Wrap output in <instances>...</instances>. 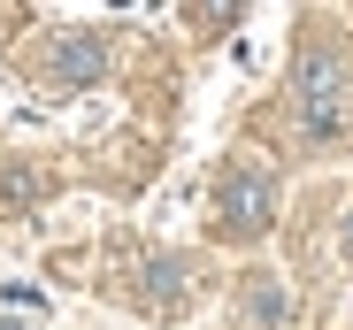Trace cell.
<instances>
[{
    "mask_svg": "<svg viewBox=\"0 0 353 330\" xmlns=\"http://www.w3.org/2000/svg\"><path fill=\"white\" fill-rule=\"evenodd\" d=\"M292 100H300V131L315 146L353 123V70H345V54L330 39H307L300 46V62H292Z\"/></svg>",
    "mask_w": 353,
    "mask_h": 330,
    "instance_id": "6da1fadb",
    "label": "cell"
},
{
    "mask_svg": "<svg viewBox=\"0 0 353 330\" xmlns=\"http://www.w3.org/2000/svg\"><path fill=\"white\" fill-rule=\"evenodd\" d=\"M276 223V177L261 169V161H230V169L215 177V238L246 246Z\"/></svg>",
    "mask_w": 353,
    "mask_h": 330,
    "instance_id": "7a4b0ae2",
    "label": "cell"
},
{
    "mask_svg": "<svg viewBox=\"0 0 353 330\" xmlns=\"http://www.w3.org/2000/svg\"><path fill=\"white\" fill-rule=\"evenodd\" d=\"M39 70H46L54 85H92V77L108 70V39H100V31H62V39L46 46Z\"/></svg>",
    "mask_w": 353,
    "mask_h": 330,
    "instance_id": "3957f363",
    "label": "cell"
},
{
    "mask_svg": "<svg viewBox=\"0 0 353 330\" xmlns=\"http://www.w3.org/2000/svg\"><path fill=\"white\" fill-rule=\"evenodd\" d=\"M139 277H146V292H139V300H146L154 315H176V307L192 300V292H185V277H192V269L176 261V254H154V261L139 269Z\"/></svg>",
    "mask_w": 353,
    "mask_h": 330,
    "instance_id": "277c9868",
    "label": "cell"
},
{
    "mask_svg": "<svg viewBox=\"0 0 353 330\" xmlns=\"http://www.w3.org/2000/svg\"><path fill=\"white\" fill-rule=\"evenodd\" d=\"M239 307H246V322H254V330H284V322H292V300H284V285H276V277H246Z\"/></svg>",
    "mask_w": 353,
    "mask_h": 330,
    "instance_id": "5b68a950",
    "label": "cell"
},
{
    "mask_svg": "<svg viewBox=\"0 0 353 330\" xmlns=\"http://www.w3.org/2000/svg\"><path fill=\"white\" fill-rule=\"evenodd\" d=\"M185 16H192L200 39H215V31H230V23L246 16V0H185Z\"/></svg>",
    "mask_w": 353,
    "mask_h": 330,
    "instance_id": "8992f818",
    "label": "cell"
},
{
    "mask_svg": "<svg viewBox=\"0 0 353 330\" xmlns=\"http://www.w3.org/2000/svg\"><path fill=\"white\" fill-rule=\"evenodd\" d=\"M39 192H46V177H31V169H16L8 185H0V207H31Z\"/></svg>",
    "mask_w": 353,
    "mask_h": 330,
    "instance_id": "52a82bcc",
    "label": "cell"
},
{
    "mask_svg": "<svg viewBox=\"0 0 353 330\" xmlns=\"http://www.w3.org/2000/svg\"><path fill=\"white\" fill-rule=\"evenodd\" d=\"M345 261H353V231H345Z\"/></svg>",
    "mask_w": 353,
    "mask_h": 330,
    "instance_id": "ba28073f",
    "label": "cell"
}]
</instances>
